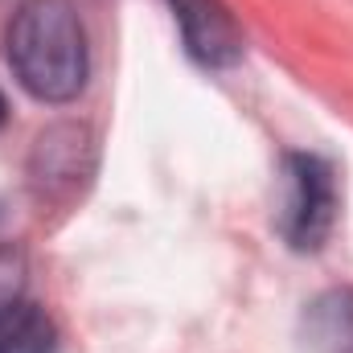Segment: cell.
<instances>
[{
	"label": "cell",
	"instance_id": "cell-9",
	"mask_svg": "<svg viewBox=\"0 0 353 353\" xmlns=\"http://www.w3.org/2000/svg\"><path fill=\"white\" fill-rule=\"evenodd\" d=\"M0 222H4V205H0Z\"/></svg>",
	"mask_w": 353,
	"mask_h": 353
},
{
	"label": "cell",
	"instance_id": "cell-7",
	"mask_svg": "<svg viewBox=\"0 0 353 353\" xmlns=\"http://www.w3.org/2000/svg\"><path fill=\"white\" fill-rule=\"evenodd\" d=\"M25 292V259L21 251H0V304Z\"/></svg>",
	"mask_w": 353,
	"mask_h": 353
},
{
	"label": "cell",
	"instance_id": "cell-8",
	"mask_svg": "<svg viewBox=\"0 0 353 353\" xmlns=\"http://www.w3.org/2000/svg\"><path fill=\"white\" fill-rule=\"evenodd\" d=\"M4 119H8V103H4V94H0V128H4Z\"/></svg>",
	"mask_w": 353,
	"mask_h": 353
},
{
	"label": "cell",
	"instance_id": "cell-2",
	"mask_svg": "<svg viewBox=\"0 0 353 353\" xmlns=\"http://www.w3.org/2000/svg\"><path fill=\"white\" fill-rule=\"evenodd\" d=\"M337 222V173L325 157L288 152L283 157V205H279V234L292 251L308 255L321 251Z\"/></svg>",
	"mask_w": 353,
	"mask_h": 353
},
{
	"label": "cell",
	"instance_id": "cell-6",
	"mask_svg": "<svg viewBox=\"0 0 353 353\" xmlns=\"http://www.w3.org/2000/svg\"><path fill=\"white\" fill-rule=\"evenodd\" d=\"M0 353H58V329L33 300L0 304Z\"/></svg>",
	"mask_w": 353,
	"mask_h": 353
},
{
	"label": "cell",
	"instance_id": "cell-3",
	"mask_svg": "<svg viewBox=\"0 0 353 353\" xmlns=\"http://www.w3.org/2000/svg\"><path fill=\"white\" fill-rule=\"evenodd\" d=\"M181 41L205 70H226L243 58V29L222 0H169Z\"/></svg>",
	"mask_w": 353,
	"mask_h": 353
},
{
	"label": "cell",
	"instance_id": "cell-1",
	"mask_svg": "<svg viewBox=\"0 0 353 353\" xmlns=\"http://www.w3.org/2000/svg\"><path fill=\"white\" fill-rule=\"evenodd\" d=\"M4 54L17 83L41 103H70L87 87V33L70 0H21L4 29Z\"/></svg>",
	"mask_w": 353,
	"mask_h": 353
},
{
	"label": "cell",
	"instance_id": "cell-5",
	"mask_svg": "<svg viewBox=\"0 0 353 353\" xmlns=\"http://www.w3.org/2000/svg\"><path fill=\"white\" fill-rule=\"evenodd\" d=\"M90 157V136L87 128H50L41 140H37V152H33V185L54 193L58 185H74L79 176L90 173L87 165Z\"/></svg>",
	"mask_w": 353,
	"mask_h": 353
},
{
	"label": "cell",
	"instance_id": "cell-4",
	"mask_svg": "<svg viewBox=\"0 0 353 353\" xmlns=\"http://www.w3.org/2000/svg\"><path fill=\"white\" fill-rule=\"evenodd\" d=\"M296 353H353V288H329L304 304Z\"/></svg>",
	"mask_w": 353,
	"mask_h": 353
}]
</instances>
